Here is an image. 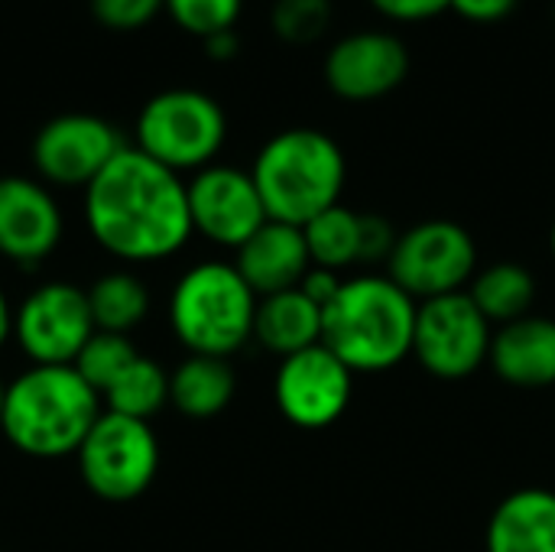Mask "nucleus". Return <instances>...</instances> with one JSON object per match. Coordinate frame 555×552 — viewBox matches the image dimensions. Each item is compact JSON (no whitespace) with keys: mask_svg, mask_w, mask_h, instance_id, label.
I'll use <instances>...</instances> for the list:
<instances>
[{"mask_svg":"<svg viewBox=\"0 0 555 552\" xmlns=\"http://www.w3.org/2000/svg\"><path fill=\"white\" fill-rule=\"evenodd\" d=\"M488 552H555V491L524 488L507 495L488 521Z\"/></svg>","mask_w":555,"mask_h":552,"instance_id":"a211bd4d","label":"nucleus"},{"mask_svg":"<svg viewBox=\"0 0 555 552\" xmlns=\"http://www.w3.org/2000/svg\"><path fill=\"white\" fill-rule=\"evenodd\" d=\"M228 140L224 107L198 88L153 94L133 127V146L172 172H198L215 163Z\"/></svg>","mask_w":555,"mask_h":552,"instance_id":"423d86ee","label":"nucleus"},{"mask_svg":"<svg viewBox=\"0 0 555 552\" xmlns=\"http://www.w3.org/2000/svg\"><path fill=\"white\" fill-rule=\"evenodd\" d=\"M254 338L280 358L315 348L322 345V306H315L299 286L263 296L257 303Z\"/></svg>","mask_w":555,"mask_h":552,"instance_id":"6ab92c4d","label":"nucleus"},{"mask_svg":"<svg viewBox=\"0 0 555 552\" xmlns=\"http://www.w3.org/2000/svg\"><path fill=\"white\" fill-rule=\"evenodd\" d=\"M478 312L491 325H511L524 316H530L533 299H537V280L524 264L501 260L475 273V280L465 290Z\"/></svg>","mask_w":555,"mask_h":552,"instance_id":"412c9836","label":"nucleus"},{"mask_svg":"<svg viewBox=\"0 0 555 552\" xmlns=\"http://www.w3.org/2000/svg\"><path fill=\"white\" fill-rule=\"evenodd\" d=\"M3 400H7V381L0 377V416H3Z\"/></svg>","mask_w":555,"mask_h":552,"instance_id":"f704fd0d","label":"nucleus"},{"mask_svg":"<svg viewBox=\"0 0 555 552\" xmlns=\"http://www.w3.org/2000/svg\"><path fill=\"white\" fill-rule=\"evenodd\" d=\"M65 221L42 179L0 176V257L36 267L62 241Z\"/></svg>","mask_w":555,"mask_h":552,"instance_id":"2eb2a0df","label":"nucleus"},{"mask_svg":"<svg viewBox=\"0 0 555 552\" xmlns=\"http://www.w3.org/2000/svg\"><path fill=\"white\" fill-rule=\"evenodd\" d=\"M7 338H13V309H10V303H7V296L0 290V348L7 345Z\"/></svg>","mask_w":555,"mask_h":552,"instance_id":"72a5a7b5","label":"nucleus"},{"mask_svg":"<svg viewBox=\"0 0 555 552\" xmlns=\"http://www.w3.org/2000/svg\"><path fill=\"white\" fill-rule=\"evenodd\" d=\"M101 413V397L72 364H33L7 384L0 433L29 459H65L81 449Z\"/></svg>","mask_w":555,"mask_h":552,"instance_id":"7ed1b4c3","label":"nucleus"},{"mask_svg":"<svg viewBox=\"0 0 555 552\" xmlns=\"http://www.w3.org/2000/svg\"><path fill=\"white\" fill-rule=\"evenodd\" d=\"M361 221L364 215L348 205H332L319 218H312L302 234L315 267L341 270L348 264H361Z\"/></svg>","mask_w":555,"mask_h":552,"instance_id":"b1692460","label":"nucleus"},{"mask_svg":"<svg viewBox=\"0 0 555 552\" xmlns=\"http://www.w3.org/2000/svg\"><path fill=\"white\" fill-rule=\"evenodd\" d=\"M494 329L468 293L436 296L416 306L413 358L442 381L472 377L491 355Z\"/></svg>","mask_w":555,"mask_h":552,"instance_id":"1a4fd4ad","label":"nucleus"},{"mask_svg":"<svg viewBox=\"0 0 555 552\" xmlns=\"http://www.w3.org/2000/svg\"><path fill=\"white\" fill-rule=\"evenodd\" d=\"M341 277H338V270H325V267H315L312 264V270L306 273V280L299 283V290L315 303V306H328L335 296H338V290H341Z\"/></svg>","mask_w":555,"mask_h":552,"instance_id":"2f4dec72","label":"nucleus"},{"mask_svg":"<svg viewBox=\"0 0 555 552\" xmlns=\"http://www.w3.org/2000/svg\"><path fill=\"white\" fill-rule=\"evenodd\" d=\"M237 390V377L228 358L189 355L169 374V403L189 420L218 416Z\"/></svg>","mask_w":555,"mask_h":552,"instance_id":"aec40b11","label":"nucleus"},{"mask_svg":"<svg viewBox=\"0 0 555 552\" xmlns=\"http://www.w3.org/2000/svg\"><path fill=\"white\" fill-rule=\"evenodd\" d=\"M234 267L244 277V283L257 293V299H263L283 290H296L312 270V254L302 228L267 221L247 244L237 247Z\"/></svg>","mask_w":555,"mask_h":552,"instance_id":"dca6fc26","label":"nucleus"},{"mask_svg":"<svg viewBox=\"0 0 555 552\" xmlns=\"http://www.w3.org/2000/svg\"><path fill=\"white\" fill-rule=\"evenodd\" d=\"M120 130L98 114H59L33 140V166L46 185L88 189L124 150Z\"/></svg>","mask_w":555,"mask_h":552,"instance_id":"9b49d317","label":"nucleus"},{"mask_svg":"<svg viewBox=\"0 0 555 552\" xmlns=\"http://www.w3.org/2000/svg\"><path fill=\"white\" fill-rule=\"evenodd\" d=\"M185 189L192 231H198L218 247L237 251L270 221L250 169L211 163L198 169L185 182Z\"/></svg>","mask_w":555,"mask_h":552,"instance_id":"f8f14e48","label":"nucleus"},{"mask_svg":"<svg viewBox=\"0 0 555 552\" xmlns=\"http://www.w3.org/2000/svg\"><path fill=\"white\" fill-rule=\"evenodd\" d=\"M241 10H244V0H166L169 20L198 39L234 29Z\"/></svg>","mask_w":555,"mask_h":552,"instance_id":"bb28decb","label":"nucleus"},{"mask_svg":"<svg viewBox=\"0 0 555 552\" xmlns=\"http://www.w3.org/2000/svg\"><path fill=\"white\" fill-rule=\"evenodd\" d=\"M478 273V244L459 224L446 218L420 221L403 231L387 260V277L416 303L465 293Z\"/></svg>","mask_w":555,"mask_h":552,"instance_id":"6e6552de","label":"nucleus"},{"mask_svg":"<svg viewBox=\"0 0 555 552\" xmlns=\"http://www.w3.org/2000/svg\"><path fill=\"white\" fill-rule=\"evenodd\" d=\"M520 0H452V10L468 20V23H478V26H491V23H501L507 20L514 10H517Z\"/></svg>","mask_w":555,"mask_h":552,"instance_id":"7c9ffc66","label":"nucleus"},{"mask_svg":"<svg viewBox=\"0 0 555 552\" xmlns=\"http://www.w3.org/2000/svg\"><path fill=\"white\" fill-rule=\"evenodd\" d=\"M75 459L94 498L127 504L153 485L159 472V439L150 423L104 410Z\"/></svg>","mask_w":555,"mask_h":552,"instance_id":"0eeeda50","label":"nucleus"},{"mask_svg":"<svg viewBox=\"0 0 555 552\" xmlns=\"http://www.w3.org/2000/svg\"><path fill=\"white\" fill-rule=\"evenodd\" d=\"M101 400H104V410L107 413H120V416L150 423L169 403V374L163 371V364H156L153 358H143L140 355L104 390Z\"/></svg>","mask_w":555,"mask_h":552,"instance_id":"5701e85b","label":"nucleus"},{"mask_svg":"<svg viewBox=\"0 0 555 552\" xmlns=\"http://www.w3.org/2000/svg\"><path fill=\"white\" fill-rule=\"evenodd\" d=\"M416 306L390 277H351L322 309V345L351 374L390 371L413 355Z\"/></svg>","mask_w":555,"mask_h":552,"instance_id":"f03ea898","label":"nucleus"},{"mask_svg":"<svg viewBox=\"0 0 555 552\" xmlns=\"http://www.w3.org/2000/svg\"><path fill=\"white\" fill-rule=\"evenodd\" d=\"M88 293L65 280L36 286L13 309V338L33 364L65 368L94 335Z\"/></svg>","mask_w":555,"mask_h":552,"instance_id":"9d476101","label":"nucleus"},{"mask_svg":"<svg viewBox=\"0 0 555 552\" xmlns=\"http://www.w3.org/2000/svg\"><path fill=\"white\" fill-rule=\"evenodd\" d=\"M85 224L101 251L127 264L166 260L195 234L182 176L133 143L85 189Z\"/></svg>","mask_w":555,"mask_h":552,"instance_id":"f257e3e1","label":"nucleus"},{"mask_svg":"<svg viewBox=\"0 0 555 552\" xmlns=\"http://www.w3.org/2000/svg\"><path fill=\"white\" fill-rule=\"evenodd\" d=\"M371 7L390 23H426L452 10V0H371Z\"/></svg>","mask_w":555,"mask_h":552,"instance_id":"c85d7f7f","label":"nucleus"},{"mask_svg":"<svg viewBox=\"0 0 555 552\" xmlns=\"http://www.w3.org/2000/svg\"><path fill=\"white\" fill-rule=\"evenodd\" d=\"M488 364L514 387L540 390L555 384V322L543 316H524L494 329Z\"/></svg>","mask_w":555,"mask_h":552,"instance_id":"f3484780","label":"nucleus"},{"mask_svg":"<svg viewBox=\"0 0 555 552\" xmlns=\"http://www.w3.org/2000/svg\"><path fill=\"white\" fill-rule=\"evenodd\" d=\"M410 75V49L397 33L358 29L341 36L325 55V81L332 94L367 104L393 94Z\"/></svg>","mask_w":555,"mask_h":552,"instance_id":"4468645a","label":"nucleus"},{"mask_svg":"<svg viewBox=\"0 0 555 552\" xmlns=\"http://www.w3.org/2000/svg\"><path fill=\"white\" fill-rule=\"evenodd\" d=\"M140 358V351L133 348L130 335H114V332H94L88 338V345L78 351L75 358V371L85 377V384L104 397V390Z\"/></svg>","mask_w":555,"mask_h":552,"instance_id":"393cba45","label":"nucleus"},{"mask_svg":"<svg viewBox=\"0 0 555 552\" xmlns=\"http://www.w3.org/2000/svg\"><path fill=\"white\" fill-rule=\"evenodd\" d=\"M88 306L98 332L130 335L150 316V290L137 273L111 270L98 277L88 290Z\"/></svg>","mask_w":555,"mask_h":552,"instance_id":"4be33fe9","label":"nucleus"},{"mask_svg":"<svg viewBox=\"0 0 555 552\" xmlns=\"http://www.w3.org/2000/svg\"><path fill=\"white\" fill-rule=\"evenodd\" d=\"M397 238H400V234H393V228H390L387 218H380V215H364V221H361V264L390 260Z\"/></svg>","mask_w":555,"mask_h":552,"instance_id":"c756f323","label":"nucleus"},{"mask_svg":"<svg viewBox=\"0 0 555 552\" xmlns=\"http://www.w3.org/2000/svg\"><path fill=\"white\" fill-rule=\"evenodd\" d=\"M354 374L325 348H306L280 361L273 377V397L286 423L299 429H325L351 403Z\"/></svg>","mask_w":555,"mask_h":552,"instance_id":"ddd939ff","label":"nucleus"},{"mask_svg":"<svg viewBox=\"0 0 555 552\" xmlns=\"http://www.w3.org/2000/svg\"><path fill=\"white\" fill-rule=\"evenodd\" d=\"M335 7L332 0H276L270 10L273 33L289 46L319 42L332 26Z\"/></svg>","mask_w":555,"mask_h":552,"instance_id":"a878e982","label":"nucleus"},{"mask_svg":"<svg viewBox=\"0 0 555 552\" xmlns=\"http://www.w3.org/2000/svg\"><path fill=\"white\" fill-rule=\"evenodd\" d=\"M257 303L234 264L205 260L176 280L169 325L189 355L231 358L254 338Z\"/></svg>","mask_w":555,"mask_h":552,"instance_id":"39448f33","label":"nucleus"},{"mask_svg":"<svg viewBox=\"0 0 555 552\" xmlns=\"http://www.w3.org/2000/svg\"><path fill=\"white\" fill-rule=\"evenodd\" d=\"M550 251H553V257H555V221H553V231H550Z\"/></svg>","mask_w":555,"mask_h":552,"instance_id":"c9c22d12","label":"nucleus"},{"mask_svg":"<svg viewBox=\"0 0 555 552\" xmlns=\"http://www.w3.org/2000/svg\"><path fill=\"white\" fill-rule=\"evenodd\" d=\"M250 176L270 221L306 228L341 202L348 166L341 146L328 133L293 127L260 146Z\"/></svg>","mask_w":555,"mask_h":552,"instance_id":"20e7f679","label":"nucleus"},{"mask_svg":"<svg viewBox=\"0 0 555 552\" xmlns=\"http://www.w3.org/2000/svg\"><path fill=\"white\" fill-rule=\"evenodd\" d=\"M202 46H205V55H208L211 62H231V59L237 55V49H241L234 29L218 33V36H208V39H202Z\"/></svg>","mask_w":555,"mask_h":552,"instance_id":"473e14b6","label":"nucleus"},{"mask_svg":"<svg viewBox=\"0 0 555 552\" xmlns=\"http://www.w3.org/2000/svg\"><path fill=\"white\" fill-rule=\"evenodd\" d=\"M159 13H166V0H91V16L114 33L143 29Z\"/></svg>","mask_w":555,"mask_h":552,"instance_id":"cd10ccee","label":"nucleus"}]
</instances>
